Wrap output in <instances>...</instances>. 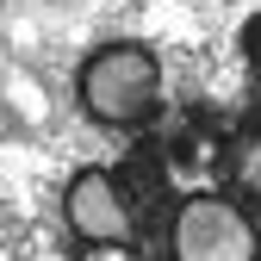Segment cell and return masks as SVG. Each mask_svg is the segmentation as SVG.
Segmentation results:
<instances>
[{"label":"cell","instance_id":"6da1fadb","mask_svg":"<svg viewBox=\"0 0 261 261\" xmlns=\"http://www.w3.org/2000/svg\"><path fill=\"white\" fill-rule=\"evenodd\" d=\"M75 106L93 130L137 137L168 112V75L162 56L137 38H106L75 62Z\"/></svg>","mask_w":261,"mask_h":261}]
</instances>
